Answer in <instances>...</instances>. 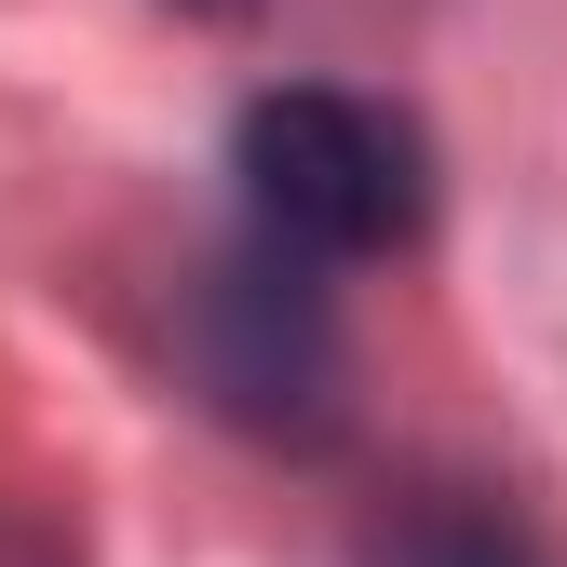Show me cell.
I'll return each instance as SVG.
<instances>
[{"label": "cell", "mask_w": 567, "mask_h": 567, "mask_svg": "<svg viewBox=\"0 0 567 567\" xmlns=\"http://www.w3.org/2000/svg\"><path fill=\"white\" fill-rule=\"evenodd\" d=\"M230 176H244V244L284 257V270H351V257H392L433 203V150L419 122L379 109V95H257L244 135H230Z\"/></svg>", "instance_id": "6da1fadb"}]
</instances>
